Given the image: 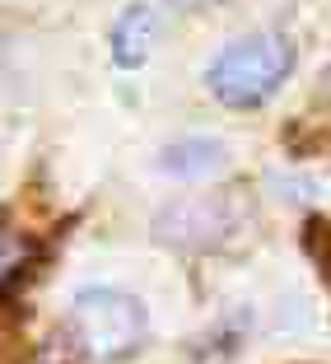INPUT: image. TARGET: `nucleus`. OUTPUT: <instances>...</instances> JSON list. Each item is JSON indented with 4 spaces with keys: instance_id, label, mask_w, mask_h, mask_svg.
Instances as JSON below:
<instances>
[{
    "instance_id": "obj_1",
    "label": "nucleus",
    "mask_w": 331,
    "mask_h": 364,
    "mask_svg": "<svg viewBox=\"0 0 331 364\" xmlns=\"http://www.w3.org/2000/svg\"><path fill=\"white\" fill-rule=\"evenodd\" d=\"M294 70V43L276 28L247 33L210 61L205 89L224 107H261Z\"/></svg>"
},
{
    "instance_id": "obj_2",
    "label": "nucleus",
    "mask_w": 331,
    "mask_h": 364,
    "mask_svg": "<svg viewBox=\"0 0 331 364\" xmlns=\"http://www.w3.org/2000/svg\"><path fill=\"white\" fill-rule=\"evenodd\" d=\"M145 327H150V313L126 289L94 285L70 299V341L94 364L131 360L140 350V341H145Z\"/></svg>"
},
{
    "instance_id": "obj_3",
    "label": "nucleus",
    "mask_w": 331,
    "mask_h": 364,
    "mask_svg": "<svg viewBox=\"0 0 331 364\" xmlns=\"http://www.w3.org/2000/svg\"><path fill=\"white\" fill-rule=\"evenodd\" d=\"M243 225V205L234 196H178L154 215V238L182 252H205L219 247Z\"/></svg>"
},
{
    "instance_id": "obj_4",
    "label": "nucleus",
    "mask_w": 331,
    "mask_h": 364,
    "mask_svg": "<svg viewBox=\"0 0 331 364\" xmlns=\"http://www.w3.org/2000/svg\"><path fill=\"white\" fill-rule=\"evenodd\" d=\"M154 33H159V19H154L150 5H126V10L112 19V33H107L112 61L126 65V70L145 65V56H150V47H154Z\"/></svg>"
},
{
    "instance_id": "obj_5",
    "label": "nucleus",
    "mask_w": 331,
    "mask_h": 364,
    "mask_svg": "<svg viewBox=\"0 0 331 364\" xmlns=\"http://www.w3.org/2000/svg\"><path fill=\"white\" fill-rule=\"evenodd\" d=\"M224 164H229L224 140H210V136L173 140L159 154V168L168 173V178H215V173H224Z\"/></svg>"
},
{
    "instance_id": "obj_6",
    "label": "nucleus",
    "mask_w": 331,
    "mask_h": 364,
    "mask_svg": "<svg viewBox=\"0 0 331 364\" xmlns=\"http://www.w3.org/2000/svg\"><path fill=\"white\" fill-rule=\"evenodd\" d=\"M33 262V243L23 234H10V229H0V289L10 285L23 267Z\"/></svg>"
},
{
    "instance_id": "obj_7",
    "label": "nucleus",
    "mask_w": 331,
    "mask_h": 364,
    "mask_svg": "<svg viewBox=\"0 0 331 364\" xmlns=\"http://www.w3.org/2000/svg\"><path fill=\"white\" fill-rule=\"evenodd\" d=\"M178 10H201V5H215V0H173Z\"/></svg>"
},
{
    "instance_id": "obj_8",
    "label": "nucleus",
    "mask_w": 331,
    "mask_h": 364,
    "mask_svg": "<svg viewBox=\"0 0 331 364\" xmlns=\"http://www.w3.org/2000/svg\"><path fill=\"white\" fill-rule=\"evenodd\" d=\"M322 89H327V94H331V65H327V70H322Z\"/></svg>"
}]
</instances>
